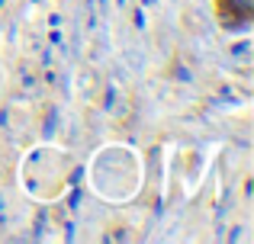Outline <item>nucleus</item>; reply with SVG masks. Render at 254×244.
<instances>
[{
  "label": "nucleus",
  "instance_id": "nucleus-1",
  "mask_svg": "<svg viewBox=\"0 0 254 244\" xmlns=\"http://www.w3.org/2000/svg\"><path fill=\"white\" fill-rule=\"evenodd\" d=\"M219 13H229V16H251L254 0H219Z\"/></svg>",
  "mask_w": 254,
  "mask_h": 244
},
{
  "label": "nucleus",
  "instance_id": "nucleus-2",
  "mask_svg": "<svg viewBox=\"0 0 254 244\" xmlns=\"http://www.w3.org/2000/svg\"><path fill=\"white\" fill-rule=\"evenodd\" d=\"M171 77H174V81H180V84H193V71L187 68V64H174Z\"/></svg>",
  "mask_w": 254,
  "mask_h": 244
},
{
  "label": "nucleus",
  "instance_id": "nucleus-3",
  "mask_svg": "<svg viewBox=\"0 0 254 244\" xmlns=\"http://www.w3.org/2000/svg\"><path fill=\"white\" fill-rule=\"evenodd\" d=\"M55 129H58V109L55 106H49V113H45V135H55Z\"/></svg>",
  "mask_w": 254,
  "mask_h": 244
},
{
  "label": "nucleus",
  "instance_id": "nucleus-4",
  "mask_svg": "<svg viewBox=\"0 0 254 244\" xmlns=\"http://www.w3.org/2000/svg\"><path fill=\"white\" fill-rule=\"evenodd\" d=\"M19 87H23V90H32V87H36V74H32L29 68H19Z\"/></svg>",
  "mask_w": 254,
  "mask_h": 244
},
{
  "label": "nucleus",
  "instance_id": "nucleus-5",
  "mask_svg": "<svg viewBox=\"0 0 254 244\" xmlns=\"http://www.w3.org/2000/svg\"><path fill=\"white\" fill-rule=\"evenodd\" d=\"M113 106H116V87L106 84V90H103V109H113Z\"/></svg>",
  "mask_w": 254,
  "mask_h": 244
},
{
  "label": "nucleus",
  "instance_id": "nucleus-6",
  "mask_svg": "<svg viewBox=\"0 0 254 244\" xmlns=\"http://www.w3.org/2000/svg\"><path fill=\"white\" fill-rule=\"evenodd\" d=\"M232 55H238V58H248V42H238L235 49H232Z\"/></svg>",
  "mask_w": 254,
  "mask_h": 244
},
{
  "label": "nucleus",
  "instance_id": "nucleus-7",
  "mask_svg": "<svg viewBox=\"0 0 254 244\" xmlns=\"http://www.w3.org/2000/svg\"><path fill=\"white\" fill-rule=\"evenodd\" d=\"M0 129H10V109H0Z\"/></svg>",
  "mask_w": 254,
  "mask_h": 244
},
{
  "label": "nucleus",
  "instance_id": "nucleus-8",
  "mask_svg": "<svg viewBox=\"0 0 254 244\" xmlns=\"http://www.w3.org/2000/svg\"><path fill=\"white\" fill-rule=\"evenodd\" d=\"M135 29H145V13L135 10Z\"/></svg>",
  "mask_w": 254,
  "mask_h": 244
},
{
  "label": "nucleus",
  "instance_id": "nucleus-9",
  "mask_svg": "<svg viewBox=\"0 0 254 244\" xmlns=\"http://www.w3.org/2000/svg\"><path fill=\"white\" fill-rule=\"evenodd\" d=\"M49 26H52V29H58V26H62V16H58V13H52V16H49Z\"/></svg>",
  "mask_w": 254,
  "mask_h": 244
},
{
  "label": "nucleus",
  "instance_id": "nucleus-10",
  "mask_svg": "<svg viewBox=\"0 0 254 244\" xmlns=\"http://www.w3.org/2000/svg\"><path fill=\"white\" fill-rule=\"evenodd\" d=\"M42 68H52V51H42Z\"/></svg>",
  "mask_w": 254,
  "mask_h": 244
},
{
  "label": "nucleus",
  "instance_id": "nucleus-11",
  "mask_svg": "<svg viewBox=\"0 0 254 244\" xmlns=\"http://www.w3.org/2000/svg\"><path fill=\"white\" fill-rule=\"evenodd\" d=\"M3 209H6V199H3V196H0V212H3Z\"/></svg>",
  "mask_w": 254,
  "mask_h": 244
},
{
  "label": "nucleus",
  "instance_id": "nucleus-12",
  "mask_svg": "<svg viewBox=\"0 0 254 244\" xmlns=\"http://www.w3.org/2000/svg\"><path fill=\"white\" fill-rule=\"evenodd\" d=\"M126 3H129V0H119V6H126Z\"/></svg>",
  "mask_w": 254,
  "mask_h": 244
},
{
  "label": "nucleus",
  "instance_id": "nucleus-13",
  "mask_svg": "<svg viewBox=\"0 0 254 244\" xmlns=\"http://www.w3.org/2000/svg\"><path fill=\"white\" fill-rule=\"evenodd\" d=\"M3 3H6V0H0V6H3Z\"/></svg>",
  "mask_w": 254,
  "mask_h": 244
}]
</instances>
